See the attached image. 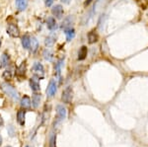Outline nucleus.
Masks as SVG:
<instances>
[{"mask_svg":"<svg viewBox=\"0 0 148 147\" xmlns=\"http://www.w3.org/2000/svg\"><path fill=\"white\" fill-rule=\"evenodd\" d=\"M1 89L2 91L5 93L9 98H11L14 102L19 101V93L17 92V90L14 88V86H12L11 84H9L8 82H4L1 84Z\"/></svg>","mask_w":148,"mask_h":147,"instance_id":"obj_1","label":"nucleus"},{"mask_svg":"<svg viewBox=\"0 0 148 147\" xmlns=\"http://www.w3.org/2000/svg\"><path fill=\"white\" fill-rule=\"evenodd\" d=\"M73 99V90L70 86L66 87L61 95V100L65 104H70Z\"/></svg>","mask_w":148,"mask_h":147,"instance_id":"obj_2","label":"nucleus"},{"mask_svg":"<svg viewBox=\"0 0 148 147\" xmlns=\"http://www.w3.org/2000/svg\"><path fill=\"white\" fill-rule=\"evenodd\" d=\"M33 71H34V74L36 77H38L39 79H42L45 75V68L44 65L40 62H35L33 65Z\"/></svg>","mask_w":148,"mask_h":147,"instance_id":"obj_3","label":"nucleus"},{"mask_svg":"<svg viewBox=\"0 0 148 147\" xmlns=\"http://www.w3.org/2000/svg\"><path fill=\"white\" fill-rule=\"evenodd\" d=\"M7 34L12 38H18L20 36V29L15 24H9L7 27Z\"/></svg>","mask_w":148,"mask_h":147,"instance_id":"obj_4","label":"nucleus"},{"mask_svg":"<svg viewBox=\"0 0 148 147\" xmlns=\"http://www.w3.org/2000/svg\"><path fill=\"white\" fill-rule=\"evenodd\" d=\"M56 90H57V86H56V82L54 80H51L49 83V86L47 88V95L49 98H51L53 97L54 95L56 93Z\"/></svg>","mask_w":148,"mask_h":147,"instance_id":"obj_5","label":"nucleus"},{"mask_svg":"<svg viewBox=\"0 0 148 147\" xmlns=\"http://www.w3.org/2000/svg\"><path fill=\"white\" fill-rule=\"evenodd\" d=\"M66 118V109L62 105L56 106V118L57 122L63 120Z\"/></svg>","mask_w":148,"mask_h":147,"instance_id":"obj_6","label":"nucleus"},{"mask_svg":"<svg viewBox=\"0 0 148 147\" xmlns=\"http://www.w3.org/2000/svg\"><path fill=\"white\" fill-rule=\"evenodd\" d=\"M51 13L56 19H61V18H62V16H63V14H64L63 7L61 5L53 6V7H52V9H51Z\"/></svg>","mask_w":148,"mask_h":147,"instance_id":"obj_7","label":"nucleus"},{"mask_svg":"<svg viewBox=\"0 0 148 147\" xmlns=\"http://www.w3.org/2000/svg\"><path fill=\"white\" fill-rule=\"evenodd\" d=\"M26 72H27V64H26V61H24L16 69V75L18 77H24L26 75Z\"/></svg>","mask_w":148,"mask_h":147,"instance_id":"obj_8","label":"nucleus"},{"mask_svg":"<svg viewBox=\"0 0 148 147\" xmlns=\"http://www.w3.org/2000/svg\"><path fill=\"white\" fill-rule=\"evenodd\" d=\"M87 37H88V42H89V44H91L97 42L98 40H99V35H98V33L95 30L90 31V32L88 33Z\"/></svg>","mask_w":148,"mask_h":147,"instance_id":"obj_9","label":"nucleus"},{"mask_svg":"<svg viewBox=\"0 0 148 147\" xmlns=\"http://www.w3.org/2000/svg\"><path fill=\"white\" fill-rule=\"evenodd\" d=\"M9 63H10V56H9L8 53H4L1 55V57H0V67H6V66L9 65Z\"/></svg>","mask_w":148,"mask_h":147,"instance_id":"obj_10","label":"nucleus"},{"mask_svg":"<svg viewBox=\"0 0 148 147\" xmlns=\"http://www.w3.org/2000/svg\"><path fill=\"white\" fill-rule=\"evenodd\" d=\"M63 61H64V57L60 58L59 60H57L56 63L54 64V74H56V77L60 76L61 68H62V66H63Z\"/></svg>","mask_w":148,"mask_h":147,"instance_id":"obj_11","label":"nucleus"},{"mask_svg":"<svg viewBox=\"0 0 148 147\" xmlns=\"http://www.w3.org/2000/svg\"><path fill=\"white\" fill-rule=\"evenodd\" d=\"M72 24H73V18L71 17V16H69V17L65 18L62 21L60 28L64 31V30H66V29H69V28H72Z\"/></svg>","mask_w":148,"mask_h":147,"instance_id":"obj_12","label":"nucleus"},{"mask_svg":"<svg viewBox=\"0 0 148 147\" xmlns=\"http://www.w3.org/2000/svg\"><path fill=\"white\" fill-rule=\"evenodd\" d=\"M47 27L49 31H56L57 29V23L53 17H49L47 20Z\"/></svg>","mask_w":148,"mask_h":147,"instance_id":"obj_13","label":"nucleus"},{"mask_svg":"<svg viewBox=\"0 0 148 147\" xmlns=\"http://www.w3.org/2000/svg\"><path fill=\"white\" fill-rule=\"evenodd\" d=\"M38 79H39L38 77H34V78H31L30 79V87L34 92H38L40 90V83L38 81Z\"/></svg>","mask_w":148,"mask_h":147,"instance_id":"obj_14","label":"nucleus"},{"mask_svg":"<svg viewBox=\"0 0 148 147\" xmlns=\"http://www.w3.org/2000/svg\"><path fill=\"white\" fill-rule=\"evenodd\" d=\"M31 104H32V102H31L30 97L26 96V95L22 97V99H21V101H20V105L24 109V110H25V109H29V108H30Z\"/></svg>","mask_w":148,"mask_h":147,"instance_id":"obj_15","label":"nucleus"},{"mask_svg":"<svg viewBox=\"0 0 148 147\" xmlns=\"http://www.w3.org/2000/svg\"><path fill=\"white\" fill-rule=\"evenodd\" d=\"M15 4L19 11H24L27 9L28 0H15Z\"/></svg>","mask_w":148,"mask_h":147,"instance_id":"obj_16","label":"nucleus"},{"mask_svg":"<svg viewBox=\"0 0 148 147\" xmlns=\"http://www.w3.org/2000/svg\"><path fill=\"white\" fill-rule=\"evenodd\" d=\"M88 54V49L87 46H83L80 47V49L78 51V60H84Z\"/></svg>","mask_w":148,"mask_h":147,"instance_id":"obj_17","label":"nucleus"},{"mask_svg":"<svg viewBox=\"0 0 148 147\" xmlns=\"http://www.w3.org/2000/svg\"><path fill=\"white\" fill-rule=\"evenodd\" d=\"M39 49V42L35 37H31V42H30V49L32 53H36Z\"/></svg>","mask_w":148,"mask_h":147,"instance_id":"obj_18","label":"nucleus"},{"mask_svg":"<svg viewBox=\"0 0 148 147\" xmlns=\"http://www.w3.org/2000/svg\"><path fill=\"white\" fill-rule=\"evenodd\" d=\"M25 116H26V111L25 110H20L17 113V122L21 125L25 124Z\"/></svg>","mask_w":148,"mask_h":147,"instance_id":"obj_19","label":"nucleus"},{"mask_svg":"<svg viewBox=\"0 0 148 147\" xmlns=\"http://www.w3.org/2000/svg\"><path fill=\"white\" fill-rule=\"evenodd\" d=\"M64 34L66 36V40H67L68 42H70V41H72L74 39V37H75V31H74L73 28H69V29L64 30Z\"/></svg>","mask_w":148,"mask_h":147,"instance_id":"obj_20","label":"nucleus"},{"mask_svg":"<svg viewBox=\"0 0 148 147\" xmlns=\"http://www.w3.org/2000/svg\"><path fill=\"white\" fill-rule=\"evenodd\" d=\"M56 35H49L47 36L46 38V40H45V44H46V46H53V44L56 42Z\"/></svg>","mask_w":148,"mask_h":147,"instance_id":"obj_21","label":"nucleus"},{"mask_svg":"<svg viewBox=\"0 0 148 147\" xmlns=\"http://www.w3.org/2000/svg\"><path fill=\"white\" fill-rule=\"evenodd\" d=\"M21 42H22V46L25 49H30V42H31V37H29L28 35H25L22 37V40H21Z\"/></svg>","mask_w":148,"mask_h":147,"instance_id":"obj_22","label":"nucleus"},{"mask_svg":"<svg viewBox=\"0 0 148 147\" xmlns=\"http://www.w3.org/2000/svg\"><path fill=\"white\" fill-rule=\"evenodd\" d=\"M40 99H42V96L40 94H34L32 97V106L34 108H38L40 106Z\"/></svg>","mask_w":148,"mask_h":147,"instance_id":"obj_23","label":"nucleus"},{"mask_svg":"<svg viewBox=\"0 0 148 147\" xmlns=\"http://www.w3.org/2000/svg\"><path fill=\"white\" fill-rule=\"evenodd\" d=\"M42 55H44V58L47 61H52V59H53V53L47 49L42 51Z\"/></svg>","mask_w":148,"mask_h":147,"instance_id":"obj_24","label":"nucleus"},{"mask_svg":"<svg viewBox=\"0 0 148 147\" xmlns=\"http://www.w3.org/2000/svg\"><path fill=\"white\" fill-rule=\"evenodd\" d=\"M3 78L5 80H11L12 79V76H13V73H12V70H10V69H7V70H5L3 72Z\"/></svg>","mask_w":148,"mask_h":147,"instance_id":"obj_25","label":"nucleus"},{"mask_svg":"<svg viewBox=\"0 0 148 147\" xmlns=\"http://www.w3.org/2000/svg\"><path fill=\"white\" fill-rule=\"evenodd\" d=\"M136 2L141 9H146L148 7V0H136Z\"/></svg>","mask_w":148,"mask_h":147,"instance_id":"obj_26","label":"nucleus"},{"mask_svg":"<svg viewBox=\"0 0 148 147\" xmlns=\"http://www.w3.org/2000/svg\"><path fill=\"white\" fill-rule=\"evenodd\" d=\"M7 130H8V133H9V135H10V136L15 135V130H14V127L12 126V125H9Z\"/></svg>","mask_w":148,"mask_h":147,"instance_id":"obj_27","label":"nucleus"},{"mask_svg":"<svg viewBox=\"0 0 148 147\" xmlns=\"http://www.w3.org/2000/svg\"><path fill=\"white\" fill-rule=\"evenodd\" d=\"M54 1H56V0H45V4H46L47 7H51L52 4H53Z\"/></svg>","mask_w":148,"mask_h":147,"instance_id":"obj_28","label":"nucleus"},{"mask_svg":"<svg viewBox=\"0 0 148 147\" xmlns=\"http://www.w3.org/2000/svg\"><path fill=\"white\" fill-rule=\"evenodd\" d=\"M54 142H56V136H52L51 138V142H49V144H51V147H54Z\"/></svg>","mask_w":148,"mask_h":147,"instance_id":"obj_29","label":"nucleus"},{"mask_svg":"<svg viewBox=\"0 0 148 147\" xmlns=\"http://www.w3.org/2000/svg\"><path fill=\"white\" fill-rule=\"evenodd\" d=\"M92 1H93V0H86V1L84 2V6H85V7H86V6H88L90 3H91Z\"/></svg>","mask_w":148,"mask_h":147,"instance_id":"obj_30","label":"nucleus"},{"mask_svg":"<svg viewBox=\"0 0 148 147\" xmlns=\"http://www.w3.org/2000/svg\"><path fill=\"white\" fill-rule=\"evenodd\" d=\"M63 4H69L71 2V0H60Z\"/></svg>","mask_w":148,"mask_h":147,"instance_id":"obj_31","label":"nucleus"},{"mask_svg":"<svg viewBox=\"0 0 148 147\" xmlns=\"http://www.w3.org/2000/svg\"><path fill=\"white\" fill-rule=\"evenodd\" d=\"M3 124H4V120H3V118H2L1 116H0V126H2Z\"/></svg>","mask_w":148,"mask_h":147,"instance_id":"obj_32","label":"nucleus"},{"mask_svg":"<svg viewBox=\"0 0 148 147\" xmlns=\"http://www.w3.org/2000/svg\"><path fill=\"white\" fill-rule=\"evenodd\" d=\"M2 144V137H1V135H0V145Z\"/></svg>","mask_w":148,"mask_h":147,"instance_id":"obj_33","label":"nucleus"},{"mask_svg":"<svg viewBox=\"0 0 148 147\" xmlns=\"http://www.w3.org/2000/svg\"><path fill=\"white\" fill-rule=\"evenodd\" d=\"M0 46H1V39H0Z\"/></svg>","mask_w":148,"mask_h":147,"instance_id":"obj_34","label":"nucleus"},{"mask_svg":"<svg viewBox=\"0 0 148 147\" xmlns=\"http://www.w3.org/2000/svg\"><path fill=\"white\" fill-rule=\"evenodd\" d=\"M25 147H31L30 145H27V146H25Z\"/></svg>","mask_w":148,"mask_h":147,"instance_id":"obj_35","label":"nucleus"},{"mask_svg":"<svg viewBox=\"0 0 148 147\" xmlns=\"http://www.w3.org/2000/svg\"><path fill=\"white\" fill-rule=\"evenodd\" d=\"M6 147H11V146H6Z\"/></svg>","mask_w":148,"mask_h":147,"instance_id":"obj_36","label":"nucleus"}]
</instances>
